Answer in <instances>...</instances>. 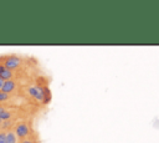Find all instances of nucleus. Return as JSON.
<instances>
[{"label":"nucleus","instance_id":"9d476101","mask_svg":"<svg viewBox=\"0 0 159 143\" xmlns=\"http://www.w3.org/2000/svg\"><path fill=\"white\" fill-rule=\"evenodd\" d=\"M4 83H5V80H2V78L0 77V91H1L2 87H4Z\"/></svg>","mask_w":159,"mask_h":143},{"label":"nucleus","instance_id":"f03ea898","mask_svg":"<svg viewBox=\"0 0 159 143\" xmlns=\"http://www.w3.org/2000/svg\"><path fill=\"white\" fill-rule=\"evenodd\" d=\"M14 132H15V134H16L17 138H20V139H26V138L30 136V133H31V128H30L29 123L21 122V123H17V124H16Z\"/></svg>","mask_w":159,"mask_h":143},{"label":"nucleus","instance_id":"39448f33","mask_svg":"<svg viewBox=\"0 0 159 143\" xmlns=\"http://www.w3.org/2000/svg\"><path fill=\"white\" fill-rule=\"evenodd\" d=\"M15 88H16V82H15V80H9V81H5L4 87H2L1 91H2L4 93H6V95H10L11 92L15 91Z\"/></svg>","mask_w":159,"mask_h":143},{"label":"nucleus","instance_id":"423d86ee","mask_svg":"<svg viewBox=\"0 0 159 143\" xmlns=\"http://www.w3.org/2000/svg\"><path fill=\"white\" fill-rule=\"evenodd\" d=\"M17 139L19 138L16 137L14 131H7L6 132V143H19Z\"/></svg>","mask_w":159,"mask_h":143},{"label":"nucleus","instance_id":"1a4fd4ad","mask_svg":"<svg viewBox=\"0 0 159 143\" xmlns=\"http://www.w3.org/2000/svg\"><path fill=\"white\" fill-rule=\"evenodd\" d=\"M20 143H37L35 139H31V138H26V139H22Z\"/></svg>","mask_w":159,"mask_h":143},{"label":"nucleus","instance_id":"7ed1b4c3","mask_svg":"<svg viewBox=\"0 0 159 143\" xmlns=\"http://www.w3.org/2000/svg\"><path fill=\"white\" fill-rule=\"evenodd\" d=\"M4 65L9 68V70H16L20 65H21V58L19 56H15V55H11V56H7L5 60H4Z\"/></svg>","mask_w":159,"mask_h":143},{"label":"nucleus","instance_id":"20e7f679","mask_svg":"<svg viewBox=\"0 0 159 143\" xmlns=\"http://www.w3.org/2000/svg\"><path fill=\"white\" fill-rule=\"evenodd\" d=\"M0 77L5 81H9V80H12L14 77V72L11 70H9L4 63H0Z\"/></svg>","mask_w":159,"mask_h":143},{"label":"nucleus","instance_id":"0eeeda50","mask_svg":"<svg viewBox=\"0 0 159 143\" xmlns=\"http://www.w3.org/2000/svg\"><path fill=\"white\" fill-rule=\"evenodd\" d=\"M9 98H10V95H6V93H4L2 91H0V103L7 101Z\"/></svg>","mask_w":159,"mask_h":143},{"label":"nucleus","instance_id":"6e6552de","mask_svg":"<svg viewBox=\"0 0 159 143\" xmlns=\"http://www.w3.org/2000/svg\"><path fill=\"white\" fill-rule=\"evenodd\" d=\"M0 143H6V132L0 131Z\"/></svg>","mask_w":159,"mask_h":143},{"label":"nucleus","instance_id":"f257e3e1","mask_svg":"<svg viewBox=\"0 0 159 143\" xmlns=\"http://www.w3.org/2000/svg\"><path fill=\"white\" fill-rule=\"evenodd\" d=\"M26 92L29 96H31L34 99L41 103H48L51 99V92L47 86H39V85H31L26 88Z\"/></svg>","mask_w":159,"mask_h":143}]
</instances>
